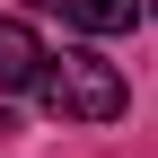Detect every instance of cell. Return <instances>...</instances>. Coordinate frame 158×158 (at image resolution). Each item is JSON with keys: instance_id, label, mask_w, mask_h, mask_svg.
Returning <instances> with one entry per match:
<instances>
[{"instance_id": "1", "label": "cell", "mask_w": 158, "mask_h": 158, "mask_svg": "<svg viewBox=\"0 0 158 158\" xmlns=\"http://www.w3.org/2000/svg\"><path fill=\"white\" fill-rule=\"evenodd\" d=\"M35 97H44V114H62V123H114V114L132 106V79L114 70L106 53L70 44V53H53V62H44Z\"/></svg>"}, {"instance_id": "2", "label": "cell", "mask_w": 158, "mask_h": 158, "mask_svg": "<svg viewBox=\"0 0 158 158\" xmlns=\"http://www.w3.org/2000/svg\"><path fill=\"white\" fill-rule=\"evenodd\" d=\"M53 53L35 44V27H18V18H0V97H18V88H35L44 79Z\"/></svg>"}, {"instance_id": "3", "label": "cell", "mask_w": 158, "mask_h": 158, "mask_svg": "<svg viewBox=\"0 0 158 158\" xmlns=\"http://www.w3.org/2000/svg\"><path fill=\"white\" fill-rule=\"evenodd\" d=\"M62 9H70L79 35H123L132 18H141V0H62Z\"/></svg>"}, {"instance_id": "4", "label": "cell", "mask_w": 158, "mask_h": 158, "mask_svg": "<svg viewBox=\"0 0 158 158\" xmlns=\"http://www.w3.org/2000/svg\"><path fill=\"white\" fill-rule=\"evenodd\" d=\"M27 9H62V0H27Z\"/></svg>"}, {"instance_id": "5", "label": "cell", "mask_w": 158, "mask_h": 158, "mask_svg": "<svg viewBox=\"0 0 158 158\" xmlns=\"http://www.w3.org/2000/svg\"><path fill=\"white\" fill-rule=\"evenodd\" d=\"M149 9H158V0H149Z\"/></svg>"}]
</instances>
